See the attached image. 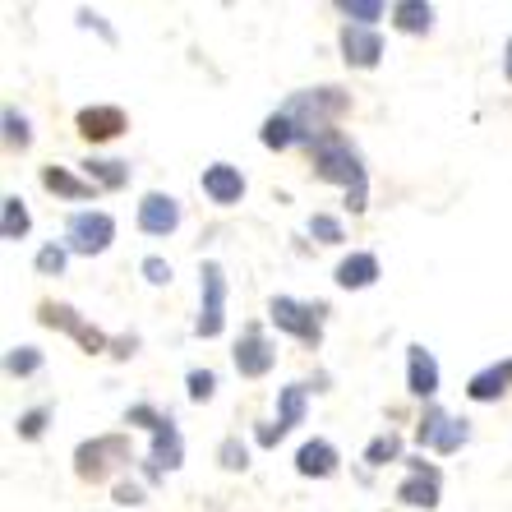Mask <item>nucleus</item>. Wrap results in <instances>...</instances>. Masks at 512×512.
<instances>
[{
    "label": "nucleus",
    "mask_w": 512,
    "mask_h": 512,
    "mask_svg": "<svg viewBox=\"0 0 512 512\" xmlns=\"http://www.w3.org/2000/svg\"><path fill=\"white\" fill-rule=\"evenodd\" d=\"M111 240H116V217L102 213V208L70 213V222H65V250H70V254L93 259V254H107L111 250Z\"/></svg>",
    "instance_id": "nucleus-6"
},
{
    "label": "nucleus",
    "mask_w": 512,
    "mask_h": 512,
    "mask_svg": "<svg viewBox=\"0 0 512 512\" xmlns=\"http://www.w3.org/2000/svg\"><path fill=\"white\" fill-rule=\"evenodd\" d=\"M37 370H42V351H37V346H10V351H5V374L33 379Z\"/></svg>",
    "instance_id": "nucleus-28"
},
{
    "label": "nucleus",
    "mask_w": 512,
    "mask_h": 512,
    "mask_svg": "<svg viewBox=\"0 0 512 512\" xmlns=\"http://www.w3.org/2000/svg\"><path fill=\"white\" fill-rule=\"evenodd\" d=\"M310 157H314V176L346 190V208H351V213H365V208H370V176H365L360 153L351 148V139H346L342 130L323 134L310 148Z\"/></svg>",
    "instance_id": "nucleus-1"
},
{
    "label": "nucleus",
    "mask_w": 512,
    "mask_h": 512,
    "mask_svg": "<svg viewBox=\"0 0 512 512\" xmlns=\"http://www.w3.org/2000/svg\"><path fill=\"white\" fill-rule=\"evenodd\" d=\"M199 185H203V194H208L217 208H236V203L245 199V171L231 167V162H213V167H203Z\"/></svg>",
    "instance_id": "nucleus-13"
},
{
    "label": "nucleus",
    "mask_w": 512,
    "mask_h": 512,
    "mask_svg": "<svg viewBox=\"0 0 512 512\" xmlns=\"http://www.w3.org/2000/svg\"><path fill=\"white\" fill-rule=\"evenodd\" d=\"M148 462L157 466V471H180L185 466V439H180V425L176 420H162L153 434V453H148Z\"/></svg>",
    "instance_id": "nucleus-17"
},
{
    "label": "nucleus",
    "mask_w": 512,
    "mask_h": 512,
    "mask_svg": "<svg viewBox=\"0 0 512 512\" xmlns=\"http://www.w3.org/2000/svg\"><path fill=\"white\" fill-rule=\"evenodd\" d=\"M397 499H402L406 508L434 512L439 508V476H406L402 485H397Z\"/></svg>",
    "instance_id": "nucleus-22"
},
{
    "label": "nucleus",
    "mask_w": 512,
    "mask_h": 512,
    "mask_svg": "<svg viewBox=\"0 0 512 512\" xmlns=\"http://www.w3.org/2000/svg\"><path fill=\"white\" fill-rule=\"evenodd\" d=\"M227 328V273L222 263H199V319H194V337L213 342Z\"/></svg>",
    "instance_id": "nucleus-4"
},
{
    "label": "nucleus",
    "mask_w": 512,
    "mask_h": 512,
    "mask_svg": "<svg viewBox=\"0 0 512 512\" xmlns=\"http://www.w3.org/2000/svg\"><path fill=\"white\" fill-rule=\"evenodd\" d=\"M134 351H139V337H116V342H111V356L116 360H130Z\"/></svg>",
    "instance_id": "nucleus-41"
},
{
    "label": "nucleus",
    "mask_w": 512,
    "mask_h": 512,
    "mask_svg": "<svg viewBox=\"0 0 512 512\" xmlns=\"http://www.w3.org/2000/svg\"><path fill=\"white\" fill-rule=\"evenodd\" d=\"M37 323H42V328H60V333H70L74 342L88 351V356H97V351H111V337L102 333V328H93V323H84V314L74 310V305L42 300V305H37Z\"/></svg>",
    "instance_id": "nucleus-7"
},
{
    "label": "nucleus",
    "mask_w": 512,
    "mask_h": 512,
    "mask_svg": "<svg viewBox=\"0 0 512 512\" xmlns=\"http://www.w3.org/2000/svg\"><path fill=\"white\" fill-rule=\"evenodd\" d=\"M277 111L296 125L300 143H305V148H314V143H319L323 134H333V125L346 116V111H351V93H342L337 84L300 88V93H291Z\"/></svg>",
    "instance_id": "nucleus-2"
},
{
    "label": "nucleus",
    "mask_w": 512,
    "mask_h": 512,
    "mask_svg": "<svg viewBox=\"0 0 512 512\" xmlns=\"http://www.w3.org/2000/svg\"><path fill=\"white\" fill-rule=\"evenodd\" d=\"M259 143H263V148H273V153H286V148H296V143H300V134H296V125H291L282 111H273V116L263 120Z\"/></svg>",
    "instance_id": "nucleus-26"
},
{
    "label": "nucleus",
    "mask_w": 512,
    "mask_h": 512,
    "mask_svg": "<svg viewBox=\"0 0 512 512\" xmlns=\"http://www.w3.org/2000/svg\"><path fill=\"white\" fill-rule=\"evenodd\" d=\"M79 28H97L107 42H116V33H111V28L102 24V14H93V10H79Z\"/></svg>",
    "instance_id": "nucleus-39"
},
{
    "label": "nucleus",
    "mask_w": 512,
    "mask_h": 512,
    "mask_svg": "<svg viewBox=\"0 0 512 512\" xmlns=\"http://www.w3.org/2000/svg\"><path fill=\"white\" fill-rule=\"evenodd\" d=\"M305 411H310V388H305V383H286V388H277V420L273 425L282 429V439L305 420Z\"/></svg>",
    "instance_id": "nucleus-19"
},
{
    "label": "nucleus",
    "mask_w": 512,
    "mask_h": 512,
    "mask_svg": "<svg viewBox=\"0 0 512 512\" xmlns=\"http://www.w3.org/2000/svg\"><path fill=\"white\" fill-rule=\"evenodd\" d=\"M393 28L397 33H411V37L429 33V28H434V5H425V0H397L393 5Z\"/></svg>",
    "instance_id": "nucleus-20"
},
{
    "label": "nucleus",
    "mask_w": 512,
    "mask_h": 512,
    "mask_svg": "<svg viewBox=\"0 0 512 512\" xmlns=\"http://www.w3.org/2000/svg\"><path fill=\"white\" fill-rule=\"evenodd\" d=\"M84 176L93 180L97 190H125V185H130V162H116V157H88Z\"/></svg>",
    "instance_id": "nucleus-21"
},
{
    "label": "nucleus",
    "mask_w": 512,
    "mask_h": 512,
    "mask_svg": "<svg viewBox=\"0 0 512 512\" xmlns=\"http://www.w3.org/2000/svg\"><path fill=\"white\" fill-rule=\"evenodd\" d=\"M139 273L148 277V282H153V286H167V282H171V263L162 259V254H148V259L139 263Z\"/></svg>",
    "instance_id": "nucleus-36"
},
{
    "label": "nucleus",
    "mask_w": 512,
    "mask_h": 512,
    "mask_svg": "<svg viewBox=\"0 0 512 512\" xmlns=\"http://www.w3.org/2000/svg\"><path fill=\"white\" fill-rule=\"evenodd\" d=\"M310 236L319 240V245H342L346 231H342V222H337L333 213H314L310 217Z\"/></svg>",
    "instance_id": "nucleus-32"
},
{
    "label": "nucleus",
    "mask_w": 512,
    "mask_h": 512,
    "mask_svg": "<svg viewBox=\"0 0 512 512\" xmlns=\"http://www.w3.org/2000/svg\"><path fill=\"white\" fill-rule=\"evenodd\" d=\"M342 60L351 70H374L383 60V37L374 33V28L342 24Z\"/></svg>",
    "instance_id": "nucleus-14"
},
{
    "label": "nucleus",
    "mask_w": 512,
    "mask_h": 512,
    "mask_svg": "<svg viewBox=\"0 0 512 512\" xmlns=\"http://www.w3.org/2000/svg\"><path fill=\"white\" fill-rule=\"evenodd\" d=\"M231 360H236V374L240 379H263V374L277 365V346L263 337L259 323H250L245 333H240L236 351H231Z\"/></svg>",
    "instance_id": "nucleus-9"
},
{
    "label": "nucleus",
    "mask_w": 512,
    "mask_h": 512,
    "mask_svg": "<svg viewBox=\"0 0 512 512\" xmlns=\"http://www.w3.org/2000/svg\"><path fill=\"white\" fill-rule=\"evenodd\" d=\"M406 476H439V466L425 462V457H406ZM443 480V476H439Z\"/></svg>",
    "instance_id": "nucleus-40"
},
{
    "label": "nucleus",
    "mask_w": 512,
    "mask_h": 512,
    "mask_svg": "<svg viewBox=\"0 0 512 512\" xmlns=\"http://www.w3.org/2000/svg\"><path fill=\"white\" fill-rule=\"evenodd\" d=\"M42 190L60 194V199H70V203H84L97 194V185L88 176H74L70 167H42Z\"/></svg>",
    "instance_id": "nucleus-18"
},
{
    "label": "nucleus",
    "mask_w": 512,
    "mask_h": 512,
    "mask_svg": "<svg viewBox=\"0 0 512 512\" xmlns=\"http://www.w3.org/2000/svg\"><path fill=\"white\" fill-rule=\"evenodd\" d=\"M406 393L420 397V402L439 393V360H434V351L425 342L406 346Z\"/></svg>",
    "instance_id": "nucleus-11"
},
{
    "label": "nucleus",
    "mask_w": 512,
    "mask_h": 512,
    "mask_svg": "<svg viewBox=\"0 0 512 512\" xmlns=\"http://www.w3.org/2000/svg\"><path fill=\"white\" fill-rule=\"evenodd\" d=\"M130 434H97V439H84L74 448V476L88 480V485H102L107 476H116L120 466H130Z\"/></svg>",
    "instance_id": "nucleus-3"
},
{
    "label": "nucleus",
    "mask_w": 512,
    "mask_h": 512,
    "mask_svg": "<svg viewBox=\"0 0 512 512\" xmlns=\"http://www.w3.org/2000/svg\"><path fill=\"white\" fill-rule=\"evenodd\" d=\"M337 466H342V457H337V448L328 439H305L296 448V476L305 480H328L337 476Z\"/></svg>",
    "instance_id": "nucleus-15"
},
{
    "label": "nucleus",
    "mask_w": 512,
    "mask_h": 512,
    "mask_svg": "<svg viewBox=\"0 0 512 512\" xmlns=\"http://www.w3.org/2000/svg\"><path fill=\"white\" fill-rule=\"evenodd\" d=\"M0 125H5V143H10V148H19V153H24L28 143H33V130H28V116H19L14 107H5Z\"/></svg>",
    "instance_id": "nucleus-30"
},
{
    "label": "nucleus",
    "mask_w": 512,
    "mask_h": 512,
    "mask_svg": "<svg viewBox=\"0 0 512 512\" xmlns=\"http://www.w3.org/2000/svg\"><path fill=\"white\" fill-rule=\"evenodd\" d=\"M33 263H37V273L42 277H60L65 273V263H70V250H65V245H42Z\"/></svg>",
    "instance_id": "nucleus-33"
},
{
    "label": "nucleus",
    "mask_w": 512,
    "mask_h": 512,
    "mask_svg": "<svg viewBox=\"0 0 512 512\" xmlns=\"http://www.w3.org/2000/svg\"><path fill=\"white\" fill-rule=\"evenodd\" d=\"M365 462H370V466L406 462V457H402V434H397V429H383V434H374V439L365 443Z\"/></svg>",
    "instance_id": "nucleus-27"
},
{
    "label": "nucleus",
    "mask_w": 512,
    "mask_h": 512,
    "mask_svg": "<svg viewBox=\"0 0 512 512\" xmlns=\"http://www.w3.org/2000/svg\"><path fill=\"white\" fill-rule=\"evenodd\" d=\"M217 462H222V471H245V466H250V448L231 434V439L217 443Z\"/></svg>",
    "instance_id": "nucleus-31"
},
{
    "label": "nucleus",
    "mask_w": 512,
    "mask_h": 512,
    "mask_svg": "<svg viewBox=\"0 0 512 512\" xmlns=\"http://www.w3.org/2000/svg\"><path fill=\"white\" fill-rule=\"evenodd\" d=\"M466 439H471V425H466V420L448 416L443 406H425V416H420V425H416V443H420V448L453 457Z\"/></svg>",
    "instance_id": "nucleus-8"
},
{
    "label": "nucleus",
    "mask_w": 512,
    "mask_h": 512,
    "mask_svg": "<svg viewBox=\"0 0 512 512\" xmlns=\"http://www.w3.org/2000/svg\"><path fill=\"white\" fill-rule=\"evenodd\" d=\"M180 227V199L162 190H148L139 199V231L143 236H171Z\"/></svg>",
    "instance_id": "nucleus-10"
},
{
    "label": "nucleus",
    "mask_w": 512,
    "mask_h": 512,
    "mask_svg": "<svg viewBox=\"0 0 512 512\" xmlns=\"http://www.w3.org/2000/svg\"><path fill=\"white\" fill-rule=\"evenodd\" d=\"M162 411H157L153 402H134L130 411H125V425H139V429H148V434H157V425H162Z\"/></svg>",
    "instance_id": "nucleus-35"
},
{
    "label": "nucleus",
    "mask_w": 512,
    "mask_h": 512,
    "mask_svg": "<svg viewBox=\"0 0 512 512\" xmlns=\"http://www.w3.org/2000/svg\"><path fill=\"white\" fill-rule=\"evenodd\" d=\"M74 130L84 134L88 143H111V139H120V134L130 130V116H125L120 107H107V102H102V107L79 111V116H74Z\"/></svg>",
    "instance_id": "nucleus-12"
},
{
    "label": "nucleus",
    "mask_w": 512,
    "mask_h": 512,
    "mask_svg": "<svg viewBox=\"0 0 512 512\" xmlns=\"http://www.w3.org/2000/svg\"><path fill=\"white\" fill-rule=\"evenodd\" d=\"M47 425H51V406L42 402V406H28L24 416L14 420V434H19L24 443H37L42 434H47Z\"/></svg>",
    "instance_id": "nucleus-29"
},
{
    "label": "nucleus",
    "mask_w": 512,
    "mask_h": 512,
    "mask_svg": "<svg viewBox=\"0 0 512 512\" xmlns=\"http://www.w3.org/2000/svg\"><path fill=\"white\" fill-rule=\"evenodd\" d=\"M503 374H508V383H512V360H503Z\"/></svg>",
    "instance_id": "nucleus-43"
},
{
    "label": "nucleus",
    "mask_w": 512,
    "mask_h": 512,
    "mask_svg": "<svg viewBox=\"0 0 512 512\" xmlns=\"http://www.w3.org/2000/svg\"><path fill=\"white\" fill-rule=\"evenodd\" d=\"M254 443H259V448H277V443H282V429H277L273 420H268V425L254 429Z\"/></svg>",
    "instance_id": "nucleus-38"
},
{
    "label": "nucleus",
    "mask_w": 512,
    "mask_h": 512,
    "mask_svg": "<svg viewBox=\"0 0 512 512\" xmlns=\"http://www.w3.org/2000/svg\"><path fill=\"white\" fill-rule=\"evenodd\" d=\"M28 231H33L28 203L19 199V194H5V203H0V236H5V240H24Z\"/></svg>",
    "instance_id": "nucleus-24"
},
{
    "label": "nucleus",
    "mask_w": 512,
    "mask_h": 512,
    "mask_svg": "<svg viewBox=\"0 0 512 512\" xmlns=\"http://www.w3.org/2000/svg\"><path fill=\"white\" fill-rule=\"evenodd\" d=\"M185 393H190V402H213L217 374L213 370H190V374H185Z\"/></svg>",
    "instance_id": "nucleus-34"
},
{
    "label": "nucleus",
    "mask_w": 512,
    "mask_h": 512,
    "mask_svg": "<svg viewBox=\"0 0 512 512\" xmlns=\"http://www.w3.org/2000/svg\"><path fill=\"white\" fill-rule=\"evenodd\" d=\"M337 14L356 28H374L379 19H393V10L383 0H337Z\"/></svg>",
    "instance_id": "nucleus-25"
},
{
    "label": "nucleus",
    "mask_w": 512,
    "mask_h": 512,
    "mask_svg": "<svg viewBox=\"0 0 512 512\" xmlns=\"http://www.w3.org/2000/svg\"><path fill=\"white\" fill-rule=\"evenodd\" d=\"M503 79H508V84H512V37H508V42H503Z\"/></svg>",
    "instance_id": "nucleus-42"
},
{
    "label": "nucleus",
    "mask_w": 512,
    "mask_h": 512,
    "mask_svg": "<svg viewBox=\"0 0 512 512\" xmlns=\"http://www.w3.org/2000/svg\"><path fill=\"white\" fill-rule=\"evenodd\" d=\"M503 388H508L503 365H485V370H476L471 379H466V397H471V402H499Z\"/></svg>",
    "instance_id": "nucleus-23"
},
{
    "label": "nucleus",
    "mask_w": 512,
    "mask_h": 512,
    "mask_svg": "<svg viewBox=\"0 0 512 512\" xmlns=\"http://www.w3.org/2000/svg\"><path fill=\"white\" fill-rule=\"evenodd\" d=\"M323 314H328V305H305V300H296V296L268 300V319H273L277 333L296 337V342H305V346L323 342Z\"/></svg>",
    "instance_id": "nucleus-5"
},
{
    "label": "nucleus",
    "mask_w": 512,
    "mask_h": 512,
    "mask_svg": "<svg viewBox=\"0 0 512 512\" xmlns=\"http://www.w3.org/2000/svg\"><path fill=\"white\" fill-rule=\"evenodd\" d=\"M383 277V268H379V254H370V250H356V254H346L342 263H337V273H333V282L342 286V291H365V286H374Z\"/></svg>",
    "instance_id": "nucleus-16"
},
{
    "label": "nucleus",
    "mask_w": 512,
    "mask_h": 512,
    "mask_svg": "<svg viewBox=\"0 0 512 512\" xmlns=\"http://www.w3.org/2000/svg\"><path fill=\"white\" fill-rule=\"evenodd\" d=\"M111 499H116L120 508H139V503H143V485H139V480H120V485L111 489Z\"/></svg>",
    "instance_id": "nucleus-37"
}]
</instances>
